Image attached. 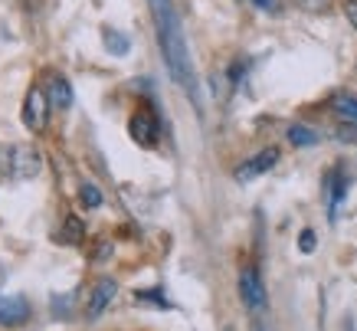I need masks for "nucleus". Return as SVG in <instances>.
<instances>
[{
    "label": "nucleus",
    "instance_id": "obj_1",
    "mask_svg": "<svg viewBox=\"0 0 357 331\" xmlns=\"http://www.w3.org/2000/svg\"><path fill=\"white\" fill-rule=\"evenodd\" d=\"M148 10H151L154 33H158V46H161L167 73L187 96L197 98V75H194V63H190V46H187L184 27H181L174 0H148Z\"/></svg>",
    "mask_w": 357,
    "mask_h": 331
},
{
    "label": "nucleus",
    "instance_id": "obj_2",
    "mask_svg": "<svg viewBox=\"0 0 357 331\" xmlns=\"http://www.w3.org/2000/svg\"><path fill=\"white\" fill-rule=\"evenodd\" d=\"M128 135L141 148H154L158 138H161V122H158L151 108H135L128 118Z\"/></svg>",
    "mask_w": 357,
    "mask_h": 331
},
{
    "label": "nucleus",
    "instance_id": "obj_3",
    "mask_svg": "<svg viewBox=\"0 0 357 331\" xmlns=\"http://www.w3.org/2000/svg\"><path fill=\"white\" fill-rule=\"evenodd\" d=\"M7 158H10V174L13 177H20V181H33V177H40L43 171V154L40 148H33V145H17V148L7 151Z\"/></svg>",
    "mask_w": 357,
    "mask_h": 331
},
{
    "label": "nucleus",
    "instance_id": "obj_4",
    "mask_svg": "<svg viewBox=\"0 0 357 331\" xmlns=\"http://www.w3.org/2000/svg\"><path fill=\"white\" fill-rule=\"evenodd\" d=\"M50 98H46V89L43 86H30V92H26V98H23V125L30 131H43L46 122H50Z\"/></svg>",
    "mask_w": 357,
    "mask_h": 331
},
{
    "label": "nucleus",
    "instance_id": "obj_5",
    "mask_svg": "<svg viewBox=\"0 0 357 331\" xmlns=\"http://www.w3.org/2000/svg\"><path fill=\"white\" fill-rule=\"evenodd\" d=\"M347 187H351V181H347L344 168L335 164V168L325 174V200H328V220H331V223L337 220V210H341V203H344V197H347Z\"/></svg>",
    "mask_w": 357,
    "mask_h": 331
},
{
    "label": "nucleus",
    "instance_id": "obj_6",
    "mask_svg": "<svg viewBox=\"0 0 357 331\" xmlns=\"http://www.w3.org/2000/svg\"><path fill=\"white\" fill-rule=\"evenodd\" d=\"M239 299L249 311L266 309V286H262V276L252 266L239 269Z\"/></svg>",
    "mask_w": 357,
    "mask_h": 331
},
{
    "label": "nucleus",
    "instance_id": "obj_7",
    "mask_svg": "<svg viewBox=\"0 0 357 331\" xmlns=\"http://www.w3.org/2000/svg\"><path fill=\"white\" fill-rule=\"evenodd\" d=\"M275 164H279V151H275V148H262V151H256L252 158H246L236 168V181L239 184L256 181V177H262V174H269Z\"/></svg>",
    "mask_w": 357,
    "mask_h": 331
},
{
    "label": "nucleus",
    "instance_id": "obj_8",
    "mask_svg": "<svg viewBox=\"0 0 357 331\" xmlns=\"http://www.w3.org/2000/svg\"><path fill=\"white\" fill-rule=\"evenodd\" d=\"M115 295H119V282H115V279H98L96 288H92V295H89V302H86V315L89 318H98V315L115 302Z\"/></svg>",
    "mask_w": 357,
    "mask_h": 331
},
{
    "label": "nucleus",
    "instance_id": "obj_9",
    "mask_svg": "<svg viewBox=\"0 0 357 331\" xmlns=\"http://www.w3.org/2000/svg\"><path fill=\"white\" fill-rule=\"evenodd\" d=\"M46 98H50V105L56 112L73 108V86H69V79L63 73H50V79H46Z\"/></svg>",
    "mask_w": 357,
    "mask_h": 331
},
{
    "label": "nucleus",
    "instance_id": "obj_10",
    "mask_svg": "<svg viewBox=\"0 0 357 331\" xmlns=\"http://www.w3.org/2000/svg\"><path fill=\"white\" fill-rule=\"evenodd\" d=\"M30 318V302L23 299V295H0V325H23V321Z\"/></svg>",
    "mask_w": 357,
    "mask_h": 331
},
{
    "label": "nucleus",
    "instance_id": "obj_11",
    "mask_svg": "<svg viewBox=\"0 0 357 331\" xmlns=\"http://www.w3.org/2000/svg\"><path fill=\"white\" fill-rule=\"evenodd\" d=\"M328 105H331V112H335L341 122H347V125H357V96H354V92L337 89L335 96L328 98Z\"/></svg>",
    "mask_w": 357,
    "mask_h": 331
},
{
    "label": "nucleus",
    "instance_id": "obj_12",
    "mask_svg": "<svg viewBox=\"0 0 357 331\" xmlns=\"http://www.w3.org/2000/svg\"><path fill=\"white\" fill-rule=\"evenodd\" d=\"M285 138L292 141L295 148H312V145H318V131L308 128V125H302V122H295V125H289Z\"/></svg>",
    "mask_w": 357,
    "mask_h": 331
},
{
    "label": "nucleus",
    "instance_id": "obj_13",
    "mask_svg": "<svg viewBox=\"0 0 357 331\" xmlns=\"http://www.w3.org/2000/svg\"><path fill=\"white\" fill-rule=\"evenodd\" d=\"M82 236H86V223L79 216H66V226H63V233H59V240L76 246V243H82Z\"/></svg>",
    "mask_w": 357,
    "mask_h": 331
},
{
    "label": "nucleus",
    "instance_id": "obj_14",
    "mask_svg": "<svg viewBox=\"0 0 357 331\" xmlns=\"http://www.w3.org/2000/svg\"><path fill=\"white\" fill-rule=\"evenodd\" d=\"M128 36L125 33H119V30H105V50L109 53H115V56H125L128 53Z\"/></svg>",
    "mask_w": 357,
    "mask_h": 331
},
{
    "label": "nucleus",
    "instance_id": "obj_15",
    "mask_svg": "<svg viewBox=\"0 0 357 331\" xmlns=\"http://www.w3.org/2000/svg\"><path fill=\"white\" fill-rule=\"evenodd\" d=\"M79 203H82L86 210H96V207H102V191H98L96 184H82V187H79Z\"/></svg>",
    "mask_w": 357,
    "mask_h": 331
},
{
    "label": "nucleus",
    "instance_id": "obj_16",
    "mask_svg": "<svg viewBox=\"0 0 357 331\" xmlns=\"http://www.w3.org/2000/svg\"><path fill=\"white\" fill-rule=\"evenodd\" d=\"M135 299H138V302H151V305H158V309H171V302L164 299V292H158V288H154V292H138Z\"/></svg>",
    "mask_w": 357,
    "mask_h": 331
},
{
    "label": "nucleus",
    "instance_id": "obj_17",
    "mask_svg": "<svg viewBox=\"0 0 357 331\" xmlns=\"http://www.w3.org/2000/svg\"><path fill=\"white\" fill-rule=\"evenodd\" d=\"M302 10H308V13H321V10H328L335 0H295Z\"/></svg>",
    "mask_w": 357,
    "mask_h": 331
},
{
    "label": "nucleus",
    "instance_id": "obj_18",
    "mask_svg": "<svg viewBox=\"0 0 357 331\" xmlns=\"http://www.w3.org/2000/svg\"><path fill=\"white\" fill-rule=\"evenodd\" d=\"M298 249H302L305 256L314 253V230H302V236H298Z\"/></svg>",
    "mask_w": 357,
    "mask_h": 331
},
{
    "label": "nucleus",
    "instance_id": "obj_19",
    "mask_svg": "<svg viewBox=\"0 0 357 331\" xmlns=\"http://www.w3.org/2000/svg\"><path fill=\"white\" fill-rule=\"evenodd\" d=\"M256 10H262V13H275L279 10V0H249Z\"/></svg>",
    "mask_w": 357,
    "mask_h": 331
},
{
    "label": "nucleus",
    "instance_id": "obj_20",
    "mask_svg": "<svg viewBox=\"0 0 357 331\" xmlns=\"http://www.w3.org/2000/svg\"><path fill=\"white\" fill-rule=\"evenodd\" d=\"M344 17H347V23L357 30V0H344Z\"/></svg>",
    "mask_w": 357,
    "mask_h": 331
},
{
    "label": "nucleus",
    "instance_id": "obj_21",
    "mask_svg": "<svg viewBox=\"0 0 357 331\" xmlns=\"http://www.w3.org/2000/svg\"><path fill=\"white\" fill-rule=\"evenodd\" d=\"M256 331H262V325H256Z\"/></svg>",
    "mask_w": 357,
    "mask_h": 331
},
{
    "label": "nucleus",
    "instance_id": "obj_22",
    "mask_svg": "<svg viewBox=\"0 0 357 331\" xmlns=\"http://www.w3.org/2000/svg\"><path fill=\"white\" fill-rule=\"evenodd\" d=\"M227 331H233V328H227Z\"/></svg>",
    "mask_w": 357,
    "mask_h": 331
}]
</instances>
